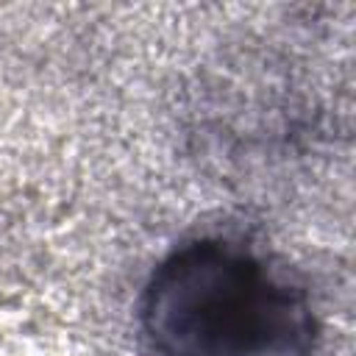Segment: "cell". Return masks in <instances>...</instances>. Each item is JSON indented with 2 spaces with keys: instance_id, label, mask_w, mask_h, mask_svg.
<instances>
[{
  "instance_id": "1",
  "label": "cell",
  "mask_w": 356,
  "mask_h": 356,
  "mask_svg": "<svg viewBox=\"0 0 356 356\" xmlns=\"http://www.w3.org/2000/svg\"><path fill=\"white\" fill-rule=\"evenodd\" d=\"M139 323L159 356H312L306 292L248 245L203 236L150 275Z\"/></svg>"
}]
</instances>
